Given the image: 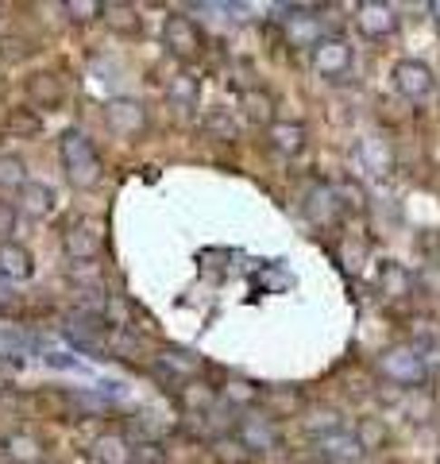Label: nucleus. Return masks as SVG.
Segmentation results:
<instances>
[{"mask_svg":"<svg viewBox=\"0 0 440 464\" xmlns=\"http://www.w3.org/2000/svg\"><path fill=\"white\" fill-rule=\"evenodd\" d=\"M429 16H433V24L440 27V0H433V5H429Z\"/></svg>","mask_w":440,"mask_h":464,"instance_id":"nucleus-42","label":"nucleus"},{"mask_svg":"<svg viewBox=\"0 0 440 464\" xmlns=\"http://www.w3.org/2000/svg\"><path fill=\"white\" fill-rule=\"evenodd\" d=\"M8 306H12V295H8V286L0 283V310H8Z\"/></svg>","mask_w":440,"mask_h":464,"instance_id":"nucleus-40","label":"nucleus"},{"mask_svg":"<svg viewBox=\"0 0 440 464\" xmlns=\"http://www.w3.org/2000/svg\"><path fill=\"white\" fill-rule=\"evenodd\" d=\"M35 256L20 240H0V279H32Z\"/></svg>","mask_w":440,"mask_h":464,"instance_id":"nucleus-14","label":"nucleus"},{"mask_svg":"<svg viewBox=\"0 0 440 464\" xmlns=\"http://www.w3.org/2000/svg\"><path fill=\"white\" fill-rule=\"evenodd\" d=\"M35 54V43L27 35H5L0 39V58L5 63H20V58H32Z\"/></svg>","mask_w":440,"mask_h":464,"instance_id":"nucleus-31","label":"nucleus"},{"mask_svg":"<svg viewBox=\"0 0 440 464\" xmlns=\"http://www.w3.org/2000/svg\"><path fill=\"white\" fill-rule=\"evenodd\" d=\"M375 286H378V295L383 298L398 302V298H406L409 290H414V275H409L402 264L387 259V264H378V271H375Z\"/></svg>","mask_w":440,"mask_h":464,"instance_id":"nucleus-15","label":"nucleus"},{"mask_svg":"<svg viewBox=\"0 0 440 464\" xmlns=\"http://www.w3.org/2000/svg\"><path fill=\"white\" fill-rule=\"evenodd\" d=\"M54 209V190L47 182H27L20 190V213L27 217H47Z\"/></svg>","mask_w":440,"mask_h":464,"instance_id":"nucleus-26","label":"nucleus"},{"mask_svg":"<svg viewBox=\"0 0 440 464\" xmlns=\"http://www.w3.org/2000/svg\"><path fill=\"white\" fill-rule=\"evenodd\" d=\"M105 20H109L112 32H120V35H139V27H143V20L136 16V8L131 5H109Z\"/></svg>","mask_w":440,"mask_h":464,"instance_id":"nucleus-29","label":"nucleus"},{"mask_svg":"<svg viewBox=\"0 0 440 464\" xmlns=\"http://www.w3.org/2000/svg\"><path fill=\"white\" fill-rule=\"evenodd\" d=\"M378 375L390 380L394 387H421L429 364H425V353L414 344H390L383 356H378Z\"/></svg>","mask_w":440,"mask_h":464,"instance_id":"nucleus-2","label":"nucleus"},{"mask_svg":"<svg viewBox=\"0 0 440 464\" xmlns=\"http://www.w3.org/2000/svg\"><path fill=\"white\" fill-rule=\"evenodd\" d=\"M259 406L267 418L282 422V418H293L301 411V391L298 387H267V395L259 399Z\"/></svg>","mask_w":440,"mask_h":464,"instance_id":"nucleus-17","label":"nucleus"},{"mask_svg":"<svg viewBox=\"0 0 440 464\" xmlns=\"http://www.w3.org/2000/svg\"><path fill=\"white\" fill-rule=\"evenodd\" d=\"M5 124H8V132L20 136V140H35L43 132V116L35 109H12Z\"/></svg>","mask_w":440,"mask_h":464,"instance_id":"nucleus-27","label":"nucleus"},{"mask_svg":"<svg viewBox=\"0 0 440 464\" xmlns=\"http://www.w3.org/2000/svg\"><path fill=\"white\" fill-rule=\"evenodd\" d=\"M174 399H178L182 411H189V414H205V411H209V406L216 402V387L194 375V380H186V383L178 387V395H174Z\"/></svg>","mask_w":440,"mask_h":464,"instance_id":"nucleus-20","label":"nucleus"},{"mask_svg":"<svg viewBox=\"0 0 440 464\" xmlns=\"http://www.w3.org/2000/svg\"><path fill=\"white\" fill-rule=\"evenodd\" d=\"M105 124H109L112 136L139 140L147 132V109L139 105V101H131V97H116V101H109V109H105Z\"/></svg>","mask_w":440,"mask_h":464,"instance_id":"nucleus-8","label":"nucleus"},{"mask_svg":"<svg viewBox=\"0 0 440 464\" xmlns=\"http://www.w3.org/2000/svg\"><path fill=\"white\" fill-rule=\"evenodd\" d=\"M93 457L97 464H136V445L124 433H100L93 441Z\"/></svg>","mask_w":440,"mask_h":464,"instance_id":"nucleus-18","label":"nucleus"},{"mask_svg":"<svg viewBox=\"0 0 440 464\" xmlns=\"http://www.w3.org/2000/svg\"><path fill=\"white\" fill-rule=\"evenodd\" d=\"M167 97L174 109H194L197 97H201V82L189 74V70H178V74L167 78Z\"/></svg>","mask_w":440,"mask_h":464,"instance_id":"nucleus-24","label":"nucleus"},{"mask_svg":"<svg viewBox=\"0 0 440 464\" xmlns=\"http://www.w3.org/2000/svg\"><path fill=\"white\" fill-rule=\"evenodd\" d=\"M70 279H73V283L85 279V283H93V286H97V283H100V271L93 267V259H90V264H73V267H70Z\"/></svg>","mask_w":440,"mask_h":464,"instance_id":"nucleus-39","label":"nucleus"},{"mask_svg":"<svg viewBox=\"0 0 440 464\" xmlns=\"http://www.w3.org/2000/svg\"><path fill=\"white\" fill-rule=\"evenodd\" d=\"M58 159H62V170L70 186L78 190H93V186L105 179V167H100V155L93 148V140L81 132V128H66L58 136Z\"/></svg>","mask_w":440,"mask_h":464,"instance_id":"nucleus-1","label":"nucleus"},{"mask_svg":"<svg viewBox=\"0 0 440 464\" xmlns=\"http://www.w3.org/2000/svg\"><path fill=\"white\" fill-rule=\"evenodd\" d=\"M286 39L290 43H298V47H317V43L320 39H325V35H320V27H317V16H310V12H293V16H286Z\"/></svg>","mask_w":440,"mask_h":464,"instance_id":"nucleus-25","label":"nucleus"},{"mask_svg":"<svg viewBox=\"0 0 440 464\" xmlns=\"http://www.w3.org/2000/svg\"><path fill=\"white\" fill-rule=\"evenodd\" d=\"M301 430L310 433V438H317V441L336 438V433H344V414L336 411V406H329V402L305 406V414H301Z\"/></svg>","mask_w":440,"mask_h":464,"instance_id":"nucleus-13","label":"nucleus"},{"mask_svg":"<svg viewBox=\"0 0 440 464\" xmlns=\"http://www.w3.org/2000/svg\"><path fill=\"white\" fill-rule=\"evenodd\" d=\"M163 47H167V54L178 58V63H197V58L205 54L201 24L194 16L174 12V16H167V24H163Z\"/></svg>","mask_w":440,"mask_h":464,"instance_id":"nucleus-3","label":"nucleus"},{"mask_svg":"<svg viewBox=\"0 0 440 464\" xmlns=\"http://www.w3.org/2000/svg\"><path fill=\"white\" fill-rule=\"evenodd\" d=\"M0 464H16V460H12V453H8V445H5V441H0Z\"/></svg>","mask_w":440,"mask_h":464,"instance_id":"nucleus-41","label":"nucleus"},{"mask_svg":"<svg viewBox=\"0 0 440 464\" xmlns=\"http://www.w3.org/2000/svg\"><path fill=\"white\" fill-rule=\"evenodd\" d=\"M5 445H8V453L16 464H39V457H43V445L32 438V433H12Z\"/></svg>","mask_w":440,"mask_h":464,"instance_id":"nucleus-30","label":"nucleus"},{"mask_svg":"<svg viewBox=\"0 0 440 464\" xmlns=\"http://www.w3.org/2000/svg\"><path fill=\"white\" fill-rule=\"evenodd\" d=\"M205 132H213L216 140H236V121H232L225 109H213L205 116Z\"/></svg>","mask_w":440,"mask_h":464,"instance_id":"nucleus-33","label":"nucleus"},{"mask_svg":"<svg viewBox=\"0 0 440 464\" xmlns=\"http://www.w3.org/2000/svg\"><path fill=\"white\" fill-rule=\"evenodd\" d=\"M62 248H66V256L73 259V264H90V259H97V252H100V232H97V225L93 221H73V225H66Z\"/></svg>","mask_w":440,"mask_h":464,"instance_id":"nucleus-11","label":"nucleus"},{"mask_svg":"<svg viewBox=\"0 0 440 464\" xmlns=\"http://www.w3.org/2000/svg\"><path fill=\"white\" fill-rule=\"evenodd\" d=\"M16 217H20V209L12 206V201H0V237L8 240V232L16 228Z\"/></svg>","mask_w":440,"mask_h":464,"instance_id":"nucleus-38","label":"nucleus"},{"mask_svg":"<svg viewBox=\"0 0 440 464\" xmlns=\"http://www.w3.org/2000/svg\"><path fill=\"white\" fill-rule=\"evenodd\" d=\"M228 399L236 402V406H255L263 399V391L255 383H247V380H232L228 383Z\"/></svg>","mask_w":440,"mask_h":464,"instance_id":"nucleus-36","label":"nucleus"},{"mask_svg":"<svg viewBox=\"0 0 440 464\" xmlns=\"http://www.w3.org/2000/svg\"><path fill=\"white\" fill-rule=\"evenodd\" d=\"M305 140H310V132H305V124H298V121H274L267 128V143L278 155H298L305 148Z\"/></svg>","mask_w":440,"mask_h":464,"instance_id":"nucleus-16","label":"nucleus"},{"mask_svg":"<svg viewBox=\"0 0 440 464\" xmlns=\"http://www.w3.org/2000/svg\"><path fill=\"white\" fill-rule=\"evenodd\" d=\"M348 209V201L340 194V186H329V182H317L305 190V201H301V213H305V221L317 225V228H332V225H340V217Z\"/></svg>","mask_w":440,"mask_h":464,"instance_id":"nucleus-4","label":"nucleus"},{"mask_svg":"<svg viewBox=\"0 0 440 464\" xmlns=\"http://www.w3.org/2000/svg\"><path fill=\"white\" fill-rule=\"evenodd\" d=\"M109 353H112L116 360H139V356H143V344L131 337V333H116V337L109 341Z\"/></svg>","mask_w":440,"mask_h":464,"instance_id":"nucleus-34","label":"nucleus"},{"mask_svg":"<svg viewBox=\"0 0 440 464\" xmlns=\"http://www.w3.org/2000/svg\"><path fill=\"white\" fill-rule=\"evenodd\" d=\"M351 20H356V32L363 39H390L398 32V12L383 5V0H363Z\"/></svg>","mask_w":440,"mask_h":464,"instance_id":"nucleus-9","label":"nucleus"},{"mask_svg":"<svg viewBox=\"0 0 440 464\" xmlns=\"http://www.w3.org/2000/svg\"><path fill=\"white\" fill-rule=\"evenodd\" d=\"M136 464H170V453L158 441H139L136 445Z\"/></svg>","mask_w":440,"mask_h":464,"instance_id":"nucleus-37","label":"nucleus"},{"mask_svg":"<svg viewBox=\"0 0 440 464\" xmlns=\"http://www.w3.org/2000/svg\"><path fill=\"white\" fill-rule=\"evenodd\" d=\"M356 445H359V453H383L390 445V426L375 414L356 418Z\"/></svg>","mask_w":440,"mask_h":464,"instance_id":"nucleus-19","label":"nucleus"},{"mask_svg":"<svg viewBox=\"0 0 440 464\" xmlns=\"http://www.w3.org/2000/svg\"><path fill=\"white\" fill-rule=\"evenodd\" d=\"M414 286L421 290L425 298H440V264H425V267L414 275Z\"/></svg>","mask_w":440,"mask_h":464,"instance_id":"nucleus-35","label":"nucleus"},{"mask_svg":"<svg viewBox=\"0 0 440 464\" xmlns=\"http://www.w3.org/2000/svg\"><path fill=\"white\" fill-rule=\"evenodd\" d=\"M209 457L216 464H252L255 460V453L236 438V433H216L213 445H209Z\"/></svg>","mask_w":440,"mask_h":464,"instance_id":"nucleus-22","label":"nucleus"},{"mask_svg":"<svg viewBox=\"0 0 440 464\" xmlns=\"http://www.w3.org/2000/svg\"><path fill=\"white\" fill-rule=\"evenodd\" d=\"M66 337L78 344L81 353L105 356V353H109V317L90 314V310L70 314V317H66Z\"/></svg>","mask_w":440,"mask_h":464,"instance_id":"nucleus-6","label":"nucleus"},{"mask_svg":"<svg viewBox=\"0 0 440 464\" xmlns=\"http://www.w3.org/2000/svg\"><path fill=\"white\" fill-rule=\"evenodd\" d=\"M35 406L43 414L58 418V422H66V418H73V411H78V395H70L62 387H43L35 395Z\"/></svg>","mask_w":440,"mask_h":464,"instance_id":"nucleus-21","label":"nucleus"},{"mask_svg":"<svg viewBox=\"0 0 440 464\" xmlns=\"http://www.w3.org/2000/svg\"><path fill=\"white\" fill-rule=\"evenodd\" d=\"M313 70L325 82H344L351 74V63H356V51H351V43L340 39V35H325L313 47Z\"/></svg>","mask_w":440,"mask_h":464,"instance_id":"nucleus-5","label":"nucleus"},{"mask_svg":"<svg viewBox=\"0 0 440 464\" xmlns=\"http://www.w3.org/2000/svg\"><path fill=\"white\" fill-rule=\"evenodd\" d=\"M240 109H244V116L252 124H274V97L267 93V90H259V85H252V90H244L240 93Z\"/></svg>","mask_w":440,"mask_h":464,"instance_id":"nucleus-23","label":"nucleus"},{"mask_svg":"<svg viewBox=\"0 0 440 464\" xmlns=\"http://www.w3.org/2000/svg\"><path fill=\"white\" fill-rule=\"evenodd\" d=\"M390 78H394V90H398L402 97H409V101H425L436 90V74L421 63V58H398L394 70H390Z\"/></svg>","mask_w":440,"mask_h":464,"instance_id":"nucleus-7","label":"nucleus"},{"mask_svg":"<svg viewBox=\"0 0 440 464\" xmlns=\"http://www.w3.org/2000/svg\"><path fill=\"white\" fill-rule=\"evenodd\" d=\"M62 8H66V16L73 24H90L97 16H105V5H97V0H66Z\"/></svg>","mask_w":440,"mask_h":464,"instance_id":"nucleus-32","label":"nucleus"},{"mask_svg":"<svg viewBox=\"0 0 440 464\" xmlns=\"http://www.w3.org/2000/svg\"><path fill=\"white\" fill-rule=\"evenodd\" d=\"M32 182L27 179V167L20 155H0V190H24V186Z\"/></svg>","mask_w":440,"mask_h":464,"instance_id":"nucleus-28","label":"nucleus"},{"mask_svg":"<svg viewBox=\"0 0 440 464\" xmlns=\"http://www.w3.org/2000/svg\"><path fill=\"white\" fill-rule=\"evenodd\" d=\"M236 438L252 449V453H271V449L282 445V433H278V422L267 414H244L236 426Z\"/></svg>","mask_w":440,"mask_h":464,"instance_id":"nucleus-10","label":"nucleus"},{"mask_svg":"<svg viewBox=\"0 0 440 464\" xmlns=\"http://www.w3.org/2000/svg\"><path fill=\"white\" fill-rule=\"evenodd\" d=\"M24 90H27V101H32L35 109H62L66 105V85L58 74H51V70H35L32 78L24 82Z\"/></svg>","mask_w":440,"mask_h":464,"instance_id":"nucleus-12","label":"nucleus"}]
</instances>
